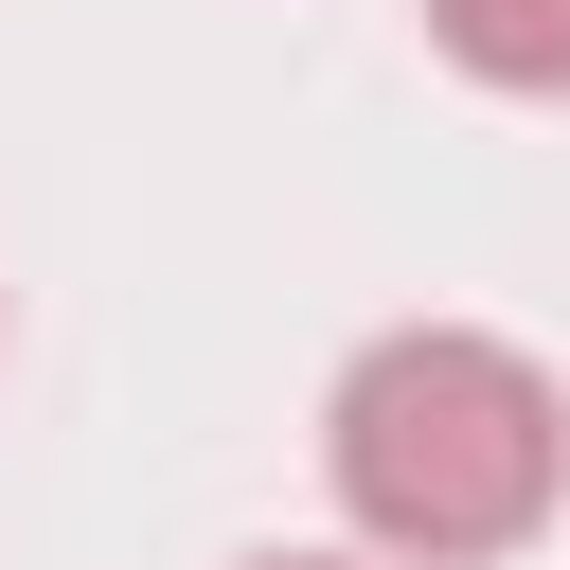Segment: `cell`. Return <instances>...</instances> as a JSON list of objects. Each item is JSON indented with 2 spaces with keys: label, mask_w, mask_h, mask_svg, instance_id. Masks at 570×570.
<instances>
[{
  "label": "cell",
  "mask_w": 570,
  "mask_h": 570,
  "mask_svg": "<svg viewBox=\"0 0 570 570\" xmlns=\"http://www.w3.org/2000/svg\"><path fill=\"white\" fill-rule=\"evenodd\" d=\"M321 463H338V499H356L374 552H410V570H499V552H534L552 499H570V392H552L517 338H481V321H392V338L338 374Z\"/></svg>",
  "instance_id": "6da1fadb"
},
{
  "label": "cell",
  "mask_w": 570,
  "mask_h": 570,
  "mask_svg": "<svg viewBox=\"0 0 570 570\" xmlns=\"http://www.w3.org/2000/svg\"><path fill=\"white\" fill-rule=\"evenodd\" d=\"M428 36L481 89H570V0H428Z\"/></svg>",
  "instance_id": "7a4b0ae2"
},
{
  "label": "cell",
  "mask_w": 570,
  "mask_h": 570,
  "mask_svg": "<svg viewBox=\"0 0 570 570\" xmlns=\"http://www.w3.org/2000/svg\"><path fill=\"white\" fill-rule=\"evenodd\" d=\"M267 570H356V552H267Z\"/></svg>",
  "instance_id": "3957f363"
}]
</instances>
